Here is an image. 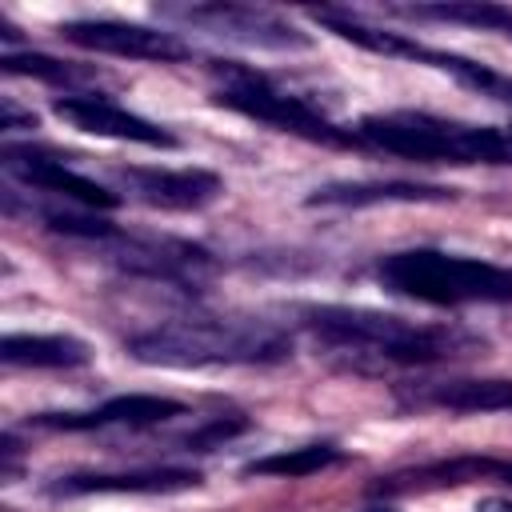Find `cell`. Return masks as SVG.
<instances>
[{
    "label": "cell",
    "instance_id": "6da1fadb",
    "mask_svg": "<svg viewBox=\"0 0 512 512\" xmlns=\"http://www.w3.org/2000/svg\"><path fill=\"white\" fill-rule=\"evenodd\" d=\"M308 328L316 332L320 344H328L356 368H392V364L420 368L440 360H464L484 348V340L464 328H432L388 312L340 308V304L308 308Z\"/></svg>",
    "mask_w": 512,
    "mask_h": 512
},
{
    "label": "cell",
    "instance_id": "7a4b0ae2",
    "mask_svg": "<svg viewBox=\"0 0 512 512\" xmlns=\"http://www.w3.org/2000/svg\"><path fill=\"white\" fill-rule=\"evenodd\" d=\"M288 352V332L264 320H172L128 340V356L152 368L276 364Z\"/></svg>",
    "mask_w": 512,
    "mask_h": 512
},
{
    "label": "cell",
    "instance_id": "3957f363",
    "mask_svg": "<svg viewBox=\"0 0 512 512\" xmlns=\"http://www.w3.org/2000/svg\"><path fill=\"white\" fill-rule=\"evenodd\" d=\"M380 284L396 296L436 304V308H460V304H512V268L452 256L436 248H408L392 252L376 268Z\"/></svg>",
    "mask_w": 512,
    "mask_h": 512
},
{
    "label": "cell",
    "instance_id": "277c9868",
    "mask_svg": "<svg viewBox=\"0 0 512 512\" xmlns=\"http://www.w3.org/2000/svg\"><path fill=\"white\" fill-rule=\"evenodd\" d=\"M356 136L420 164H504V128L456 124L432 112H376L360 120Z\"/></svg>",
    "mask_w": 512,
    "mask_h": 512
},
{
    "label": "cell",
    "instance_id": "5b68a950",
    "mask_svg": "<svg viewBox=\"0 0 512 512\" xmlns=\"http://www.w3.org/2000/svg\"><path fill=\"white\" fill-rule=\"evenodd\" d=\"M212 76H216V104L240 112V116H252L260 124H272L280 132H292V136H304L312 144H328V148H352L360 144V136L352 128H340L332 124L320 108H312L304 96L272 84L268 76L244 68V64H228V60H212Z\"/></svg>",
    "mask_w": 512,
    "mask_h": 512
},
{
    "label": "cell",
    "instance_id": "8992f818",
    "mask_svg": "<svg viewBox=\"0 0 512 512\" xmlns=\"http://www.w3.org/2000/svg\"><path fill=\"white\" fill-rule=\"evenodd\" d=\"M156 16L184 20L192 28H204L208 36H220L240 48H260V52H300L312 44L296 24L256 4H176V8L164 4L156 8Z\"/></svg>",
    "mask_w": 512,
    "mask_h": 512
},
{
    "label": "cell",
    "instance_id": "52a82bcc",
    "mask_svg": "<svg viewBox=\"0 0 512 512\" xmlns=\"http://www.w3.org/2000/svg\"><path fill=\"white\" fill-rule=\"evenodd\" d=\"M96 248L104 252L108 264H116L128 276H144V280H168V284L192 288L216 272L212 252H204L200 244L176 240V236H132V232L116 228Z\"/></svg>",
    "mask_w": 512,
    "mask_h": 512
},
{
    "label": "cell",
    "instance_id": "ba28073f",
    "mask_svg": "<svg viewBox=\"0 0 512 512\" xmlns=\"http://www.w3.org/2000/svg\"><path fill=\"white\" fill-rule=\"evenodd\" d=\"M120 192L136 204L148 208H164V212H196L208 208L224 184L216 172L208 168H144V164H128L112 172Z\"/></svg>",
    "mask_w": 512,
    "mask_h": 512
},
{
    "label": "cell",
    "instance_id": "9c48e42d",
    "mask_svg": "<svg viewBox=\"0 0 512 512\" xmlns=\"http://www.w3.org/2000/svg\"><path fill=\"white\" fill-rule=\"evenodd\" d=\"M60 36L68 44L88 48V52L124 56V60L172 64V60H188L192 56V48L176 32L144 28V24H128V20H68V24H60Z\"/></svg>",
    "mask_w": 512,
    "mask_h": 512
},
{
    "label": "cell",
    "instance_id": "30bf717a",
    "mask_svg": "<svg viewBox=\"0 0 512 512\" xmlns=\"http://www.w3.org/2000/svg\"><path fill=\"white\" fill-rule=\"evenodd\" d=\"M4 160V172L32 188V192H48V196H60L64 204H80V208H116L120 196L108 192L104 184H96L92 176L84 172H72L64 160L48 156V152H32V148H20V144H4L0 152Z\"/></svg>",
    "mask_w": 512,
    "mask_h": 512
},
{
    "label": "cell",
    "instance_id": "8fae6325",
    "mask_svg": "<svg viewBox=\"0 0 512 512\" xmlns=\"http://www.w3.org/2000/svg\"><path fill=\"white\" fill-rule=\"evenodd\" d=\"M52 112L64 124H72L76 132H88V136L128 140V144H144V148H176L180 144L168 128H160V124H152V120L120 108L108 96H56L52 100Z\"/></svg>",
    "mask_w": 512,
    "mask_h": 512
},
{
    "label": "cell",
    "instance_id": "7c38bea8",
    "mask_svg": "<svg viewBox=\"0 0 512 512\" xmlns=\"http://www.w3.org/2000/svg\"><path fill=\"white\" fill-rule=\"evenodd\" d=\"M172 416H184V404L172 396H152V392H128V396H112L92 412H44L32 416L36 428H52V432H88V428H108V424H128V428H148V424H164Z\"/></svg>",
    "mask_w": 512,
    "mask_h": 512
},
{
    "label": "cell",
    "instance_id": "4fadbf2b",
    "mask_svg": "<svg viewBox=\"0 0 512 512\" xmlns=\"http://www.w3.org/2000/svg\"><path fill=\"white\" fill-rule=\"evenodd\" d=\"M200 484V472L188 468H144V472H80L48 484V496H92V492H132V496H164L188 492Z\"/></svg>",
    "mask_w": 512,
    "mask_h": 512
},
{
    "label": "cell",
    "instance_id": "5bb4252c",
    "mask_svg": "<svg viewBox=\"0 0 512 512\" xmlns=\"http://www.w3.org/2000/svg\"><path fill=\"white\" fill-rule=\"evenodd\" d=\"M400 400L440 412H512V380H444L400 392Z\"/></svg>",
    "mask_w": 512,
    "mask_h": 512
},
{
    "label": "cell",
    "instance_id": "9a60e30c",
    "mask_svg": "<svg viewBox=\"0 0 512 512\" xmlns=\"http://www.w3.org/2000/svg\"><path fill=\"white\" fill-rule=\"evenodd\" d=\"M452 188L440 184H408V180H368V184H324L308 196V208H368V204H420V200H452Z\"/></svg>",
    "mask_w": 512,
    "mask_h": 512
},
{
    "label": "cell",
    "instance_id": "2e32d148",
    "mask_svg": "<svg viewBox=\"0 0 512 512\" xmlns=\"http://www.w3.org/2000/svg\"><path fill=\"white\" fill-rule=\"evenodd\" d=\"M0 360L8 368H80L92 360V348L76 336H40V332H12L0 340Z\"/></svg>",
    "mask_w": 512,
    "mask_h": 512
},
{
    "label": "cell",
    "instance_id": "e0dca14e",
    "mask_svg": "<svg viewBox=\"0 0 512 512\" xmlns=\"http://www.w3.org/2000/svg\"><path fill=\"white\" fill-rule=\"evenodd\" d=\"M340 460V452L332 444H300V448H284V452H272V456H260L244 468V476H284V480H296V476H312V472H324Z\"/></svg>",
    "mask_w": 512,
    "mask_h": 512
},
{
    "label": "cell",
    "instance_id": "ac0fdd59",
    "mask_svg": "<svg viewBox=\"0 0 512 512\" xmlns=\"http://www.w3.org/2000/svg\"><path fill=\"white\" fill-rule=\"evenodd\" d=\"M400 16L412 20H452V24H472V28H492V32H508L512 28V12L500 4H480V0H464V4H412V8H396Z\"/></svg>",
    "mask_w": 512,
    "mask_h": 512
},
{
    "label": "cell",
    "instance_id": "d6986e66",
    "mask_svg": "<svg viewBox=\"0 0 512 512\" xmlns=\"http://www.w3.org/2000/svg\"><path fill=\"white\" fill-rule=\"evenodd\" d=\"M0 64L12 76H36V80H48V84H80V80L92 76L88 68H72L64 60H52V56H40V52H4Z\"/></svg>",
    "mask_w": 512,
    "mask_h": 512
},
{
    "label": "cell",
    "instance_id": "ffe728a7",
    "mask_svg": "<svg viewBox=\"0 0 512 512\" xmlns=\"http://www.w3.org/2000/svg\"><path fill=\"white\" fill-rule=\"evenodd\" d=\"M20 124L24 128H36V116H24L12 100H4V128H20Z\"/></svg>",
    "mask_w": 512,
    "mask_h": 512
},
{
    "label": "cell",
    "instance_id": "44dd1931",
    "mask_svg": "<svg viewBox=\"0 0 512 512\" xmlns=\"http://www.w3.org/2000/svg\"><path fill=\"white\" fill-rule=\"evenodd\" d=\"M476 512H512V500L508 496H484L476 504Z\"/></svg>",
    "mask_w": 512,
    "mask_h": 512
},
{
    "label": "cell",
    "instance_id": "7402d4cb",
    "mask_svg": "<svg viewBox=\"0 0 512 512\" xmlns=\"http://www.w3.org/2000/svg\"><path fill=\"white\" fill-rule=\"evenodd\" d=\"M504 164H512V124L504 128Z\"/></svg>",
    "mask_w": 512,
    "mask_h": 512
},
{
    "label": "cell",
    "instance_id": "603a6c76",
    "mask_svg": "<svg viewBox=\"0 0 512 512\" xmlns=\"http://www.w3.org/2000/svg\"><path fill=\"white\" fill-rule=\"evenodd\" d=\"M492 476H504V480H512V464H500V460H492Z\"/></svg>",
    "mask_w": 512,
    "mask_h": 512
},
{
    "label": "cell",
    "instance_id": "cb8c5ba5",
    "mask_svg": "<svg viewBox=\"0 0 512 512\" xmlns=\"http://www.w3.org/2000/svg\"><path fill=\"white\" fill-rule=\"evenodd\" d=\"M364 512H392L388 504H372V508H364Z\"/></svg>",
    "mask_w": 512,
    "mask_h": 512
},
{
    "label": "cell",
    "instance_id": "d4e9b609",
    "mask_svg": "<svg viewBox=\"0 0 512 512\" xmlns=\"http://www.w3.org/2000/svg\"><path fill=\"white\" fill-rule=\"evenodd\" d=\"M508 36H512V28H508Z\"/></svg>",
    "mask_w": 512,
    "mask_h": 512
}]
</instances>
